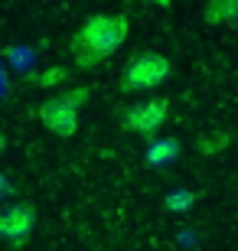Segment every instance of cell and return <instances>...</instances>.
<instances>
[{"instance_id":"1","label":"cell","mask_w":238,"mask_h":251,"mask_svg":"<svg viewBox=\"0 0 238 251\" xmlns=\"http://www.w3.org/2000/svg\"><path fill=\"white\" fill-rule=\"evenodd\" d=\"M131 36L128 13H92L72 36V59L82 72L98 69L105 59H111Z\"/></svg>"},{"instance_id":"2","label":"cell","mask_w":238,"mask_h":251,"mask_svg":"<svg viewBox=\"0 0 238 251\" xmlns=\"http://www.w3.org/2000/svg\"><path fill=\"white\" fill-rule=\"evenodd\" d=\"M88 85H79V88H65V92L59 95H49V98H43V104H39V121H43V127L53 130L55 137H75V130H79V111H82V104L88 101Z\"/></svg>"},{"instance_id":"3","label":"cell","mask_w":238,"mask_h":251,"mask_svg":"<svg viewBox=\"0 0 238 251\" xmlns=\"http://www.w3.org/2000/svg\"><path fill=\"white\" fill-rule=\"evenodd\" d=\"M170 72H173V65H170V59L163 56V52H154V49H140V52H134V56L128 59V62L121 65V92H154V88H160V85L170 78Z\"/></svg>"},{"instance_id":"4","label":"cell","mask_w":238,"mask_h":251,"mask_svg":"<svg viewBox=\"0 0 238 251\" xmlns=\"http://www.w3.org/2000/svg\"><path fill=\"white\" fill-rule=\"evenodd\" d=\"M166 118H170V98H147L121 111V127L154 140V134L166 124Z\"/></svg>"},{"instance_id":"5","label":"cell","mask_w":238,"mask_h":251,"mask_svg":"<svg viewBox=\"0 0 238 251\" xmlns=\"http://www.w3.org/2000/svg\"><path fill=\"white\" fill-rule=\"evenodd\" d=\"M33 228H36V205L33 202H10L0 212V238L10 248H26L33 238Z\"/></svg>"},{"instance_id":"6","label":"cell","mask_w":238,"mask_h":251,"mask_svg":"<svg viewBox=\"0 0 238 251\" xmlns=\"http://www.w3.org/2000/svg\"><path fill=\"white\" fill-rule=\"evenodd\" d=\"M176 160H180V140L176 137H160V140H147V153H144V163L147 167H173Z\"/></svg>"},{"instance_id":"7","label":"cell","mask_w":238,"mask_h":251,"mask_svg":"<svg viewBox=\"0 0 238 251\" xmlns=\"http://www.w3.org/2000/svg\"><path fill=\"white\" fill-rule=\"evenodd\" d=\"M238 20V0H209L206 3V23H235Z\"/></svg>"},{"instance_id":"8","label":"cell","mask_w":238,"mask_h":251,"mask_svg":"<svg viewBox=\"0 0 238 251\" xmlns=\"http://www.w3.org/2000/svg\"><path fill=\"white\" fill-rule=\"evenodd\" d=\"M196 199H199V193H192V189H170L163 196V205L170 212H189L196 205Z\"/></svg>"},{"instance_id":"9","label":"cell","mask_w":238,"mask_h":251,"mask_svg":"<svg viewBox=\"0 0 238 251\" xmlns=\"http://www.w3.org/2000/svg\"><path fill=\"white\" fill-rule=\"evenodd\" d=\"M229 134H215V137H199V153H215V150L225 147Z\"/></svg>"},{"instance_id":"10","label":"cell","mask_w":238,"mask_h":251,"mask_svg":"<svg viewBox=\"0 0 238 251\" xmlns=\"http://www.w3.org/2000/svg\"><path fill=\"white\" fill-rule=\"evenodd\" d=\"M65 78V69H49V72L36 75V85H55V82H62Z\"/></svg>"},{"instance_id":"11","label":"cell","mask_w":238,"mask_h":251,"mask_svg":"<svg viewBox=\"0 0 238 251\" xmlns=\"http://www.w3.org/2000/svg\"><path fill=\"white\" fill-rule=\"evenodd\" d=\"M147 3H157V7H163V10L173 7V0H147Z\"/></svg>"}]
</instances>
